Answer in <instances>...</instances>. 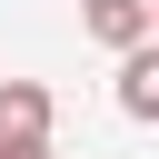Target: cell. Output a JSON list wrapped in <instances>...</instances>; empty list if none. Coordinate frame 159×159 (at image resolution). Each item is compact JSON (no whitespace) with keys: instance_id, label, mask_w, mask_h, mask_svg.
Returning a JSON list of instances; mask_svg holds the SVG:
<instances>
[{"instance_id":"cell-1","label":"cell","mask_w":159,"mask_h":159,"mask_svg":"<svg viewBox=\"0 0 159 159\" xmlns=\"http://www.w3.org/2000/svg\"><path fill=\"white\" fill-rule=\"evenodd\" d=\"M50 149V89L40 80H0V159Z\"/></svg>"},{"instance_id":"cell-2","label":"cell","mask_w":159,"mask_h":159,"mask_svg":"<svg viewBox=\"0 0 159 159\" xmlns=\"http://www.w3.org/2000/svg\"><path fill=\"white\" fill-rule=\"evenodd\" d=\"M89 40H109L119 60L149 50V40H159V30H149V0H89Z\"/></svg>"},{"instance_id":"cell-3","label":"cell","mask_w":159,"mask_h":159,"mask_svg":"<svg viewBox=\"0 0 159 159\" xmlns=\"http://www.w3.org/2000/svg\"><path fill=\"white\" fill-rule=\"evenodd\" d=\"M119 109H129V119H159V40L119 60Z\"/></svg>"},{"instance_id":"cell-4","label":"cell","mask_w":159,"mask_h":159,"mask_svg":"<svg viewBox=\"0 0 159 159\" xmlns=\"http://www.w3.org/2000/svg\"><path fill=\"white\" fill-rule=\"evenodd\" d=\"M149 30H159V0H149Z\"/></svg>"},{"instance_id":"cell-5","label":"cell","mask_w":159,"mask_h":159,"mask_svg":"<svg viewBox=\"0 0 159 159\" xmlns=\"http://www.w3.org/2000/svg\"><path fill=\"white\" fill-rule=\"evenodd\" d=\"M20 159H50V149H20Z\"/></svg>"}]
</instances>
